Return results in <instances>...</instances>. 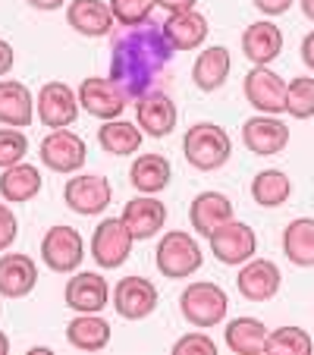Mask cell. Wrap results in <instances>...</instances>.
I'll return each mask as SVG.
<instances>
[{"mask_svg":"<svg viewBox=\"0 0 314 355\" xmlns=\"http://www.w3.org/2000/svg\"><path fill=\"white\" fill-rule=\"evenodd\" d=\"M154 0H110V13H114L116 26L132 28V26H145L151 19Z\"/></svg>","mask_w":314,"mask_h":355,"instance_id":"cell-35","label":"cell"},{"mask_svg":"<svg viewBox=\"0 0 314 355\" xmlns=\"http://www.w3.org/2000/svg\"><path fill=\"white\" fill-rule=\"evenodd\" d=\"M16 236H19V220L7 205H0V252H7L16 242Z\"/></svg>","mask_w":314,"mask_h":355,"instance_id":"cell-38","label":"cell"},{"mask_svg":"<svg viewBox=\"0 0 314 355\" xmlns=\"http://www.w3.org/2000/svg\"><path fill=\"white\" fill-rule=\"evenodd\" d=\"M38 157L47 170L54 173H76L82 170V164L88 161V148H85V139L69 129H54L41 139V148H38Z\"/></svg>","mask_w":314,"mask_h":355,"instance_id":"cell-6","label":"cell"},{"mask_svg":"<svg viewBox=\"0 0 314 355\" xmlns=\"http://www.w3.org/2000/svg\"><path fill=\"white\" fill-rule=\"evenodd\" d=\"M283 255L295 268H314V220L311 217H295L283 230Z\"/></svg>","mask_w":314,"mask_h":355,"instance_id":"cell-30","label":"cell"},{"mask_svg":"<svg viewBox=\"0 0 314 355\" xmlns=\"http://www.w3.org/2000/svg\"><path fill=\"white\" fill-rule=\"evenodd\" d=\"M264 343H268V327L258 318H233L227 324V346L239 355H258L264 352Z\"/></svg>","mask_w":314,"mask_h":355,"instance_id":"cell-31","label":"cell"},{"mask_svg":"<svg viewBox=\"0 0 314 355\" xmlns=\"http://www.w3.org/2000/svg\"><path fill=\"white\" fill-rule=\"evenodd\" d=\"M311 349H314L311 336L302 327L268 330V343H264V352L270 355H311Z\"/></svg>","mask_w":314,"mask_h":355,"instance_id":"cell-33","label":"cell"},{"mask_svg":"<svg viewBox=\"0 0 314 355\" xmlns=\"http://www.w3.org/2000/svg\"><path fill=\"white\" fill-rule=\"evenodd\" d=\"M180 311H182V318H186L192 327L207 330V327L223 324V318H227V311H229V299H227V293H223L217 283L195 280V283H189V286L182 289Z\"/></svg>","mask_w":314,"mask_h":355,"instance_id":"cell-3","label":"cell"},{"mask_svg":"<svg viewBox=\"0 0 314 355\" xmlns=\"http://www.w3.org/2000/svg\"><path fill=\"white\" fill-rule=\"evenodd\" d=\"M67 22L85 38H104L116 28L110 3L104 0H73L67 7Z\"/></svg>","mask_w":314,"mask_h":355,"instance_id":"cell-20","label":"cell"},{"mask_svg":"<svg viewBox=\"0 0 314 355\" xmlns=\"http://www.w3.org/2000/svg\"><path fill=\"white\" fill-rule=\"evenodd\" d=\"M132 233L126 230V223L120 217H107L94 227L91 236V258L98 261V268H120L129 255H132Z\"/></svg>","mask_w":314,"mask_h":355,"instance_id":"cell-9","label":"cell"},{"mask_svg":"<svg viewBox=\"0 0 314 355\" xmlns=\"http://www.w3.org/2000/svg\"><path fill=\"white\" fill-rule=\"evenodd\" d=\"M286 114L295 120H308L314 116V79L299 76L286 85Z\"/></svg>","mask_w":314,"mask_h":355,"instance_id":"cell-34","label":"cell"},{"mask_svg":"<svg viewBox=\"0 0 314 355\" xmlns=\"http://www.w3.org/2000/svg\"><path fill=\"white\" fill-rule=\"evenodd\" d=\"M107 280L94 270H82L73 280H67L63 289V302L76 315H98V311L107 309Z\"/></svg>","mask_w":314,"mask_h":355,"instance_id":"cell-17","label":"cell"},{"mask_svg":"<svg viewBox=\"0 0 314 355\" xmlns=\"http://www.w3.org/2000/svg\"><path fill=\"white\" fill-rule=\"evenodd\" d=\"M207 245H211V255L220 264H245L248 258H254L258 252V233H254L248 223L242 220H227L223 227H217L214 233L207 236Z\"/></svg>","mask_w":314,"mask_h":355,"instance_id":"cell-5","label":"cell"},{"mask_svg":"<svg viewBox=\"0 0 314 355\" xmlns=\"http://www.w3.org/2000/svg\"><path fill=\"white\" fill-rule=\"evenodd\" d=\"M44 180H41V170L32 167V164H16V167H7L0 173V195L7 205H22V201H32L35 195L41 192Z\"/></svg>","mask_w":314,"mask_h":355,"instance_id":"cell-26","label":"cell"},{"mask_svg":"<svg viewBox=\"0 0 314 355\" xmlns=\"http://www.w3.org/2000/svg\"><path fill=\"white\" fill-rule=\"evenodd\" d=\"M170 176H173V167L164 155H141L132 161V170H129V182L139 189L141 195H157L170 186Z\"/></svg>","mask_w":314,"mask_h":355,"instance_id":"cell-27","label":"cell"},{"mask_svg":"<svg viewBox=\"0 0 314 355\" xmlns=\"http://www.w3.org/2000/svg\"><path fill=\"white\" fill-rule=\"evenodd\" d=\"M182 155L195 170H220L233 155V141L227 129L217 123H195L182 135Z\"/></svg>","mask_w":314,"mask_h":355,"instance_id":"cell-2","label":"cell"},{"mask_svg":"<svg viewBox=\"0 0 314 355\" xmlns=\"http://www.w3.org/2000/svg\"><path fill=\"white\" fill-rule=\"evenodd\" d=\"M229 69H233V54L223 44H214V47H207L204 54H198V60L192 67V79L201 92L211 94L227 85Z\"/></svg>","mask_w":314,"mask_h":355,"instance_id":"cell-24","label":"cell"},{"mask_svg":"<svg viewBox=\"0 0 314 355\" xmlns=\"http://www.w3.org/2000/svg\"><path fill=\"white\" fill-rule=\"evenodd\" d=\"M164 38L170 41L173 51H195L204 44L207 38V16L198 10H186V13H170V19L164 22Z\"/></svg>","mask_w":314,"mask_h":355,"instance_id":"cell-22","label":"cell"},{"mask_svg":"<svg viewBox=\"0 0 314 355\" xmlns=\"http://www.w3.org/2000/svg\"><path fill=\"white\" fill-rule=\"evenodd\" d=\"M67 340L82 352H101L110 343V324L101 315H76L67 324Z\"/></svg>","mask_w":314,"mask_h":355,"instance_id":"cell-29","label":"cell"},{"mask_svg":"<svg viewBox=\"0 0 314 355\" xmlns=\"http://www.w3.org/2000/svg\"><path fill=\"white\" fill-rule=\"evenodd\" d=\"M242 92H245L248 104H252L254 110H261V114L277 116L286 110V82H283V76H277L270 67L248 69Z\"/></svg>","mask_w":314,"mask_h":355,"instance_id":"cell-11","label":"cell"},{"mask_svg":"<svg viewBox=\"0 0 314 355\" xmlns=\"http://www.w3.org/2000/svg\"><path fill=\"white\" fill-rule=\"evenodd\" d=\"M283 51V32L277 22L261 19L242 32V54L252 60V67H270Z\"/></svg>","mask_w":314,"mask_h":355,"instance_id":"cell-19","label":"cell"},{"mask_svg":"<svg viewBox=\"0 0 314 355\" xmlns=\"http://www.w3.org/2000/svg\"><path fill=\"white\" fill-rule=\"evenodd\" d=\"M154 261L167 280H186L195 270L201 268L204 255H201V245L195 242L192 233H182V230H170L161 236L157 242V252H154Z\"/></svg>","mask_w":314,"mask_h":355,"instance_id":"cell-4","label":"cell"},{"mask_svg":"<svg viewBox=\"0 0 314 355\" xmlns=\"http://www.w3.org/2000/svg\"><path fill=\"white\" fill-rule=\"evenodd\" d=\"M41 258L54 274H73L85 258V242L73 227H51L41 239Z\"/></svg>","mask_w":314,"mask_h":355,"instance_id":"cell-7","label":"cell"},{"mask_svg":"<svg viewBox=\"0 0 314 355\" xmlns=\"http://www.w3.org/2000/svg\"><path fill=\"white\" fill-rule=\"evenodd\" d=\"M173 47L164 38V28H157L154 22L145 26L123 28L120 35H114V51H110V79L120 85V92L126 98L139 101L141 94H148L157 79L164 76V69L173 60Z\"/></svg>","mask_w":314,"mask_h":355,"instance_id":"cell-1","label":"cell"},{"mask_svg":"<svg viewBox=\"0 0 314 355\" xmlns=\"http://www.w3.org/2000/svg\"><path fill=\"white\" fill-rule=\"evenodd\" d=\"M28 155V139L19 132V129H0V170L16 167L22 164Z\"/></svg>","mask_w":314,"mask_h":355,"instance_id":"cell-36","label":"cell"},{"mask_svg":"<svg viewBox=\"0 0 314 355\" xmlns=\"http://www.w3.org/2000/svg\"><path fill=\"white\" fill-rule=\"evenodd\" d=\"M10 352V336L0 330V355H7Z\"/></svg>","mask_w":314,"mask_h":355,"instance_id":"cell-45","label":"cell"},{"mask_svg":"<svg viewBox=\"0 0 314 355\" xmlns=\"http://www.w3.org/2000/svg\"><path fill=\"white\" fill-rule=\"evenodd\" d=\"M110 198H114V189L98 173H79L63 189V201L69 205V211H76V214H82V217L104 214Z\"/></svg>","mask_w":314,"mask_h":355,"instance_id":"cell-10","label":"cell"},{"mask_svg":"<svg viewBox=\"0 0 314 355\" xmlns=\"http://www.w3.org/2000/svg\"><path fill=\"white\" fill-rule=\"evenodd\" d=\"M280 268L268 258H248L236 277V289L248 302H268L280 293Z\"/></svg>","mask_w":314,"mask_h":355,"instance_id":"cell-16","label":"cell"},{"mask_svg":"<svg viewBox=\"0 0 314 355\" xmlns=\"http://www.w3.org/2000/svg\"><path fill=\"white\" fill-rule=\"evenodd\" d=\"M242 141H245V148L252 155L274 157L289 145V126L270 114L252 116V120L242 123Z\"/></svg>","mask_w":314,"mask_h":355,"instance_id":"cell-14","label":"cell"},{"mask_svg":"<svg viewBox=\"0 0 314 355\" xmlns=\"http://www.w3.org/2000/svg\"><path fill=\"white\" fill-rule=\"evenodd\" d=\"M79 104L85 114L98 116V120H116L126 107V94L120 92L114 79H101V76H91V79H82L79 85Z\"/></svg>","mask_w":314,"mask_h":355,"instance_id":"cell-12","label":"cell"},{"mask_svg":"<svg viewBox=\"0 0 314 355\" xmlns=\"http://www.w3.org/2000/svg\"><path fill=\"white\" fill-rule=\"evenodd\" d=\"M302 60H305V67L314 73V32H308L305 41H302Z\"/></svg>","mask_w":314,"mask_h":355,"instance_id":"cell-42","label":"cell"},{"mask_svg":"<svg viewBox=\"0 0 314 355\" xmlns=\"http://www.w3.org/2000/svg\"><path fill=\"white\" fill-rule=\"evenodd\" d=\"M173 355H217V343L201 330H192L173 343Z\"/></svg>","mask_w":314,"mask_h":355,"instance_id":"cell-37","label":"cell"},{"mask_svg":"<svg viewBox=\"0 0 314 355\" xmlns=\"http://www.w3.org/2000/svg\"><path fill=\"white\" fill-rule=\"evenodd\" d=\"M302 13H305V19L314 22V0H302Z\"/></svg>","mask_w":314,"mask_h":355,"instance_id":"cell-44","label":"cell"},{"mask_svg":"<svg viewBox=\"0 0 314 355\" xmlns=\"http://www.w3.org/2000/svg\"><path fill=\"white\" fill-rule=\"evenodd\" d=\"M120 220L126 223L132 239H151V236H157V230H164V223H167V205H164L161 198H154V195H139V198L126 201Z\"/></svg>","mask_w":314,"mask_h":355,"instance_id":"cell-18","label":"cell"},{"mask_svg":"<svg viewBox=\"0 0 314 355\" xmlns=\"http://www.w3.org/2000/svg\"><path fill=\"white\" fill-rule=\"evenodd\" d=\"M227 220H233V201L223 192H198L189 205V223L201 236H211Z\"/></svg>","mask_w":314,"mask_h":355,"instance_id":"cell-21","label":"cell"},{"mask_svg":"<svg viewBox=\"0 0 314 355\" xmlns=\"http://www.w3.org/2000/svg\"><path fill=\"white\" fill-rule=\"evenodd\" d=\"M157 7H164L167 13H186V10H195L198 0H154Z\"/></svg>","mask_w":314,"mask_h":355,"instance_id":"cell-41","label":"cell"},{"mask_svg":"<svg viewBox=\"0 0 314 355\" xmlns=\"http://www.w3.org/2000/svg\"><path fill=\"white\" fill-rule=\"evenodd\" d=\"M141 139L145 132L139 129V123H129V120H104L98 129V145L107 151V155H116V157H126V155H135L141 148Z\"/></svg>","mask_w":314,"mask_h":355,"instance_id":"cell-28","label":"cell"},{"mask_svg":"<svg viewBox=\"0 0 314 355\" xmlns=\"http://www.w3.org/2000/svg\"><path fill=\"white\" fill-rule=\"evenodd\" d=\"M135 120H139L141 132L154 135V139H164V135H170L176 129L180 114H176V104L170 101V94L151 88L148 94H141L135 101Z\"/></svg>","mask_w":314,"mask_h":355,"instance_id":"cell-15","label":"cell"},{"mask_svg":"<svg viewBox=\"0 0 314 355\" xmlns=\"http://www.w3.org/2000/svg\"><path fill=\"white\" fill-rule=\"evenodd\" d=\"M32 110L35 101L22 82L16 79H3L0 82V123L13 129H26L32 126Z\"/></svg>","mask_w":314,"mask_h":355,"instance_id":"cell-25","label":"cell"},{"mask_svg":"<svg viewBox=\"0 0 314 355\" xmlns=\"http://www.w3.org/2000/svg\"><path fill=\"white\" fill-rule=\"evenodd\" d=\"M26 3L35 10H57V7H63L67 0H26Z\"/></svg>","mask_w":314,"mask_h":355,"instance_id":"cell-43","label":"cell"},{"mask_svg":"<svg viewBox=\"0 0 314 355\" xmlns=\"http://www.w3.org/2000/svg\"><path fill=\"white\" fill-rule=\"evenodd\" d=\"M252 3L268 16H283L289 7H293V0H252Z\"/></svg>","mask_w":314,"mask_h":355,"instance_id":"cell-39","label":"cell"},{"mask_svg":"<svg viewBox=\"0 0 314 355\" xmlns=\"http://www.w3.org/2000/svg\"><path fill=\"white\" fill-rule=\"evenodd\" d=\"M38 283V268L28 255H0V295L22 299Z\"/></svg>","mask_w":314,"mask_h":355,"instance_id":"cell-23","label":"cell"},{"mask_svg":"<svg viewBox=\"0 0 314 355\" xmlns=\"http://www.w3.org/2000/svg\"><path fill=\"white\" fill-rule=\"evenodd\" d=\"M289 192H293V182L283 170H261L252 180V198L258 201L261 208H280L286 205Z\"/></svg>","mask_w":314,"mask_h":355,"instance_id":"cell-32","label":"cell"},{"mask_svg":"<svg viewBox=\"0 0 314 355\" xmlns=\"http://www.w3.org/2000/svg\"><path fill=\"white\" fill-rule=\"evenodd\" d=\"M13 63H16L13 47H10V41L0 38V76H7L10 69H13Z\"/></svg>","mask_w":314,"mask_h":355,"instance_id":"cell-40","label":"cell"},{"mask_svg":"<svg viewBox=\"0 0 314 355\" xmlns=\"http://www.w3.org/2000/svg\"><path fill=\"white\" fill-rule=\"evenodd\" d=\"M35 110L47 129H67L79 120V94L67 82H47L35 98Z\"/></svg>","mask_w":314,"mask_h":355,"instance_id":"cell-8","label":"cell"},{"mask_svg":"<svg viewBox=\"0 0 314 355\" xmlns=\"http://www.w3.org/2000/svg\"><path fill=\"white\" fill-rule=\"evenodd\" d=\"M114 309L126 321H145L157 309V286L145 277H123L114 289Z\"/></svg>","mask_w":314,"mask_h":355,"instance_id":"cell-13","label":"cell"}]
</instances>
